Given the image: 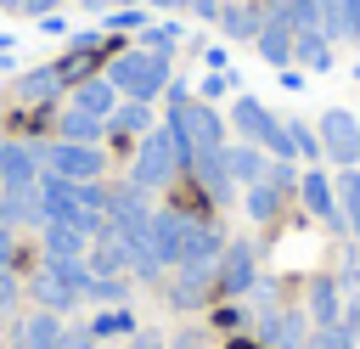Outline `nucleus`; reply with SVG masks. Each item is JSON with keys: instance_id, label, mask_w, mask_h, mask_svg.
<instances>
[{"instance_id": "obj_1", "label": "nucleus", "mask_w": 360, "mask_h": 349, "mask_svg": "<svg viewBox=\"0 0 360 349\" xmlns=\"http://www.w3.org/2000/svg\"><path fill=\"white\" fill-rule=\"evenodd\" d=\"M112 90H124L129 101H152L158 90H169V56H152V51H124L112 68H107Z\"/></svg>"}, {"instance_id": "obj_2", "label": "nucleus", "mask_w": 360, "mask_h": 349, "mask_svg": "<svg viewBox=\"0 0 360 349\" xmlns=\"http://www.w3.org/2000/svg\"><path fill=\"white\" fill-rule=\"evenodd\" d=\"M315 135H321V158H332L338 169L360 163V118L349 107H326L321 124H315Z\"/></svg>"}, {"instance_id": "obj_3", "label": "nucleus", "mask_w": 360, "mask_h": 349, "mask_svg": "<svg viewBox=\"0 0 360 349\" xmlns=\"http://www.w3.org/2000/svg\"><path fill=\"white\" fill-rule=\"evenodd\" d=\"M174 174V146H169V129H146L141 146H135V169H129V186L135 191H158L169 186Z\"/></svg>"}, {"instance_id": "obj_4", "label": "nucleus", "mask_w": 360, "mask_h": 349, "mask_svg": "<svg viewBox=\"0 0 360 349\" xmlns=\"http://www.w3.org/2000/svg\"><path fill=\"white\" fill-rule=\"evenodd\" d=\"M169 129L186 135L191 152H214V146H225V124H219V113H214L208 101H180V107H169Z\"/></svg>"}, {"instance_id": "obj_5", "label": "nucleus", "mask_w": 360, "mask_h": 349, "mask_svg": "<svg viewBox=\"0 0 360 349\" xmlns=\"http://www.w3.org/2000/svg\"><path fill=\"white\" fill-rule=\"evenodd\" d=\"M39 169H51L62 180H96L101 174V152L84 146V141H56V146H39Z\"/></svg>"}, {"instance_id": "obj_6", "label": "nucleus", "mask_w": 360, "mask_h": 349, "mask_svg": "<svg viewBox=\"0 0 360 349\" xmlns=\"http://www.w3.org/2000/svg\"><path fill=\"white\" fill-rule=\"evenodd\" d=\"M253 281H259V248H253V242H225L214 287H219L225 298H242V293H253Z\"/></svg>"}, {"instance_id": "obj_7", "label": "nucleus", "mask_w": 360, "mask_h": 349, "mask_svg": "<svg viewBox=\"0 0 360 349\" xmlns=\"http://www.w3.org/2000/svg\"><path fill=\"white\" fill-rule=\"evenodd\" d=\"M259 343L264 349H304L309 343V315L304 310H270V315H259Z\"/></svg>"}, {"instance_id": "obj_8", "label": "nucleus", "mask_w": 360, "mask_h": 349, "mask_svg": "<svg viewBox=\"0 0 360 349\" xmlns=\"http://www.w3.org/2000/svg\"><path fill=\"white\" fill-rule=\"evenodd\" d=\"M186 231H191V214H180V208H152V253L163 259V265H180V248H186Z\"/></svg>"}, {"instance_id": "obj_9", "label": "nucleus", "mask_w": 360, "mask_h": 349, "mask_svg": "<svg viewBox=\"0 0 360 349\" xmlns=\"http://www.w3.org/2000/svg\"><path fill=\"white\" fill-rule=\"evenodd\" d=\"M0 180H6V191H28V186H39V146L6 141V152H0Z\"/></svg>"}, {"instance_id": "obj_10", "label": "nucleus", "mask_w": 360, "mask_h": 349, "mask_svg": "<svg viewBox=\"0 0 360 349\" xmlns=\"http://www.w3.org/2000/svg\"><path fill=\"white\" fill-rule=\"evenodd\" d=\"M298 197H304V208H309L315 220H326V225H349V220H343V208H338V186H332L321 169L298 174Z\"/></svg>"}, {"instance_id": "obj_11", "label": "nucleus", "mask_w": 360, "mask_h": 349, "mask_svg": "<svg viewBox=\"0 0 360 349\" xmlns=\"http://www.w3.org/2000/svg\"><path fill=\"white\" fill-rule=\"evenodd\" d=\"M214 276H219V265H180V276L169 281V304H174V310H197V304L208 298Z\"/></svg>"}, {"instance_id": "obj_12", "label": "nucleus", "mask_w": 360, "mask_h": 349, "mask_svg": "<svg viewBox=\"0 0 360 349\" xmlns=\"http://www.w3.org/2000/svg\"><path fill=\"white\" fill-rule=\"evenodd\" d=\"M39 242H45V259H84V248H90V236L79 225H62V220H45Z\"/></svg>"}, {"instance_id": "obj_13", "label": "nucleus", "mask_w": 360, "mask_h": 349, "mask_svg": "<svg viewBox=\"0 0 360 349\" xmlns=\"http://www.w3.org/2000/svg\"><path fill=\"white\" fill-rule=\"evenodd\" d=\"M219 253H225V236H219L214 225L191 220V231H186V248H180V265H219Z\"/></svg>"}, {"instance_id": "obj_14", "label": "nucleus", "mask_w": 360, "mask_h": 349, "mask_svg": "<svg viewBox=\"0 0 360 349\" xmlns=\"http://www.w3.org/2000/svg\"><path fill=\"white\" fill-rule=\"evenodd\" d=\"M321 34L326 39H360V0H321Z\"/></svg>"}, {"instance_id": "obj_15", "label": "nucleus", "mask_w": 360, "mask_h": 349, "mask_svg": "<svg viewBox=\"0 0 360 349\" xmlns=\"http://www.w3.org/2000/svg\"><path fill=\"white\" fill-rule=\"evenodd\" d=\"M309 321L315 326H338L343 321V293H338L332 276H315L309 281Z\"/></svg>"}, {"instance_id": "obj_16", "label": "nucleus", "mask_w": 360, "mask_h": 349, "mask_svg": "<svg viewBox=\"0 0 360 349\" xmlns=\"http://www.w3.org/2000/svg\"><path fill=\"white\" fill-rule=\"evenodd\" d=\"M17 349H62V321L51 310H34L17 332Z\"/></svg>"}, {"instance_id": "obj_17", "label": "nucleus", "mask_w": 360, "mask_h": 349, "mask_svg": "<svg viewBox=\"0 0 360 349\" xmlns=\"http://www.w3.org/2000/svg\"><path fill=\"white\" fill-rule=\"evenodd\" d=\"M0 220L17 231V225H45V214H39V191L28 186V191H0Z\"/></svg>"}, {"instance_id": "obj_18", "label": "nucleus", "mask_w": 360, "mask_h": 349, "mask_svg": "<svg viewBox=\"0 0 360 349\" xmlns=\"http://www.w3.org/2000/svg\"><path fill=\"white\" fill-rule=\"evenodd\" d=\"M259 56H264L270 68H287V62H292V28L276 23V17H264V28H259Z\"/></svg>"}, {"instance_id": "obj_19", "label": "nucleus", "mask_w": 360, "mask_h": 349, "mask_svg": "<svg viewBox=\"0 0 360 349\" xmlns=\"http://www.w3.org/2000/svg\"><path fill=\"white\" fill-rule=\"evenodd\" d=\"M73 107H79V113H90V118H107V113L118 107V90H112V79H84V84L73 90Z\"/></svg>"}, {"instance_id": "obj_20", "label": "nucleus", "mask_w": 360, "mask_h": 349, "mask_svg": "<svg viewBox=\"0 0 360 349\" xmlns=\"http://www.w3.org/2000/svg\"><path fill=\"white\" fill-rule=\"evenodd\" d=\"M225 169H231V180H236V186H259L270 163H264V152H259V146H225Z\"/></svg>"}, {"instance_id": "obj_21", "label": "nucleus", "mask_w": 360, "mask_h": 349, "mask_svg": "<svg viewBox=\"0 0 360 349\" xmlns=\"http://www.w3.org/2000/svg\"><path fill=\"white\" fill-rule=\"evenodd\" d=\"M219 28L231 34V39H259V28H264V17L253 11V6H219Z\"/></svg>"}, {"instance_id": "obj_22", "label": "nucleus", "mask_w": 360, "mask_h": 349, "mask_svg": "<svg viewBox=\"0 0 360 349\" xmlns=\"http://www.w3.org/2000/svg\"><path fill=\"white\" fill-rule=\"evenodd\" d=\"M292 56H298L304 68L326 73V68H332V39H326V34H315V28H309V34H292Z\"/></svg>"}, {"instance_id": "obj_23", "label": "nucleus", "mask_w": 360, "mask_h": 349, "mask_svg": "<svg viewBox=\"0 0 360 349\" xmlns=\"http://www.w3.org/2000/svg\"><path fill=\"white\" fill-rule=\"evenodd\" d=\"M107 129H112V135H146V129H152V107H146V101H124V107L107 113Z\"/></svg>"}, {"instance_id": "obj_24", "label": "nucleus", "mask_w": 360, "mask_h": 349, "mask_svg": "<svg viewBox=\"0 0 360 349\" xmlns=\"http://www.w3.org/2000/svg\"><path fill=\"white\" fill-rule=\"evenodd\" d=\"M56 90H62V73H56V68H34V73L17 79V96H22V101H51Z\"/></svg>"}, {"instance_id": "obj_25", "label": "nucleus", "mask_w": 360, "mask_h": 349, "mask_svg": "<svg viewBox=\"0 0 360 349\" xmlns=\"http://www.w3.org/2000/svg\"><path fill=\"white\" fill-rule=\"evenodd\" d=\"M107 135V118H90V113H62V141H84V146H96Z\"/></svg>"}, {"instance_id": "obj_26", "label": "nucleus", "mask_w": 360, "mask_h": 349, "mask_svg": "<svg viewBox=\"0 0 360 349\" xmlns=\"http://www.w3.org/2000/svg\"><path fill=\"white\" fill-rule=\"evenodd\" d=\"M332 186H338V208H343L349 231L360 236V169H343V174H338Z\"/></svg>"}, {"instance_id": "obj_27", "label": "nucleus", "mask_w": 360, "mask_h": 349, "mask_svg": "<svg viewBox=\"0 0 360 349\" xmlns=\"http://www.w3.org/2000/svg\"><path fill=\"white\" fill-rule=\"evenodd\" d=\"M129 332H135V315H129L124 304H112V310L90 315V338H129Z\"/></svg>"}, {"instance_id": "obj_28", "label": "nucleus", "mask_w": 360, "mask_h": 349, "mask_svg": "<svg viewBox=\"0 0 360 349\" xmlns=\"http://www.w3.org/2000/svg\"><path fill=\"white\" fill-rule=\"evenodd\" d=\"M231 124H236V129H242L248 141H259V135H264V124H270V113H264V107H259L253 96H242V101L231 107Z\"/></svg>"}, {"instance_id": "obj_29", "label": "nucleus", "mask_w": 360, "mask_h": 349, "mask_svg": "<svg viewBox=\"0 0 360 349\" xmlns=\"http://www.w3.org/2000/svg\"><path fill=\"white\" fill-rule=\"evenodd\" d=\"M276 208H281V191L270 186V180H259V186H248V214L264 225V220H276Z\"/></svg>"}, {"instance_id": "obj_30", "label": "nucleus", "mask_w": 360, "mask_h": 349, "mask_svg": "<svg viewBox=\"0 0 360 349\" xmlns=\"http://www.w3.org/2000/svg\"><path fill=\"white\" fill-rule=\"evenodd\" d=\"M84 298H90V304H124L129 287H124V276H90V281H84Z\"/></svg>"}, {"instance_id": "obj_31", "label": "nucleus", "mask_w": 360, "mask_h": 349, "mask_svg": "<svg viewBox=\"0 0 360 349\" xmlns=\"http://www.w3.org/2000/svg\"><path fill=\"white\" fill-rule=\"evenodd\" d=\"M259 146H264L270 158H298V152H292V135H287V124H281V118H270V124H264Z\"/></svg>"}, {"instance_id": "obj_32", "label": "nucleus", "mask_w": 360, "mask_h": 349, "mask_svg": "<svg viewBox=\"0 0 360 349\" xmlns=\"http://www.w3.org/2000/svg\"><path fill=\"white\" fill-rule=\"evenodd\" d=\"M174 39H180V23H163V28H141V45H146L152 56H169V51H174Z\"/></svg>"}, {"instance_id": "obj_33", "label": "nucleus", "mask_w": 360, "mask_h": 349, "mask_svg": "<svg viewBox=\"0 0 360 349\" xmlns=\"http://www.w3.org/2000/svg\"><path fill=\"white\" fill-rule=\"evenodd\" d=\"M287 135H292V152L298 158H321V135L309 124H287Z\"/></svg>"}, {"instance_id": "obj_34", "label": "nucleus", "mask_w": 360, "mask_h": 349, "mask_svg": "<svg viewBox=\"0 0 360 349\" xmlns=\"http://www.w3.org/2000/svg\"><path fill=\"white\" fill-rule=\"evenodd\" d=\"M309 349H354V338L343 326H315L309 332Z\"/></svg>"}, {"instance_id": "obj_35", "label": "nucleus", "mask_w": 360, "mask_h": 349, "mask_svg": "<svg viewBox=\"0 0 360 349\" xmlns=\"http://www.w3.org/2000/svg\"><path fill=\"white\" fill-rule=\"evenodd\" d=\"M107 28H135V34H141V28H146V11H141V6H118V11L107 17Z\"/></svg>"}, {"instance_id": "obj_36", "label": "nucleus", "mask_w": 360, "mask_h": 349, "mask_svg": "<svg viewBox=\"0 0 360 349\" xmlns=\"http://www.w3.org/2000/svg\"><path fill=\"white\" fill-rule=\"evenodd\" d=\"M62 349H96L90 326H62Z\"/></svg>"}, {"instance_id": "obj_37", "label": "nucleus", "mask_w": 360, "mask_h": 349, "mask_svg": "<svg viewBox=\"0 0 360 349\" xmlns=\"http://www.w3.org/2000/svg\"><path fill=\"white\" fill-rule=\"evenodd\" d=\"M169 349H208V332L186 326V332H174V343H169Z\"/></svg>"}, {"instance_id": "obj_38", "label": "nucleus", "mask_w": 360, "mask_h": 349, "mask_svg": "<svg viewBox=\"0 0 360 349\" xmlns=\"http://www.w3.org/2000/svg\"><path fill=\"white\" fill-rule=\"evenodd\" d=\"M11 253H17V231H11L6 220H0V270L11 265Z\"/></svg>"}, {"instance_id": "obj_39", "label": "nucleus", "mask_w": 360, "mask_h": 349, "mask_svg": "<svg viewBox=\"0 0 360 349\" xmlns=\"http://www.w3.org/2000/svg\"><path fill=\"white\" fill-rule=\"evenodd\" d=\"M11 304H17V281H11V276H6V270H0V315H6V310H11Z\"/></svg>"}, {"instance_id": "obj_40", "label": "nucleus", "mask_w": 360, "mask_h": 349, "mask_svg": "<svg viewBox=\"0 0 360 349\" xmlns=\"http://www.w3.org/2000/svg\"><path fill=\"white\" fill-rule=\"evenodd\" d=\"M225 84H231V73H208L202 79V96H225Z\"/></svg>"}, {"instance_id": "obj_41", "label": "nucleus", "mask_w": 360, "mask_h": 349, "mask_svg": "<svg viewBox=\"0 0 360 349\" xmlns=\"http://www.w3.org/2000/svg\"><path fill=\"white\" fill-rule=\"evenodd\" d=\"M197 17H208V23H219V0H186Z\"/></svg>"}, {"instance_id": "obj_42", "label": "nucleus", "mask_w": 360, "mask_h": 349, "mask_svg": "<svg viewBox=\"0 0 360 349\" xmlns=\"http://www.w3.org/2000/svg\"><path fill=\"white\" fill-rule=\"evenodd\" d=\"M129 349H163L158 332H129Z\"/></svg>"}, {"instance_id": "obj_43", "label": "nucleus", "mask_w": 360, "mask_h": 349, "mask_svg": "<svg viewBox=\"0 0 360 349\" xmlns=\"http://www.w3.org/2000/svg\"><path fill=\"white\" fill-rule=\"evenodd\" d=\"M349 281H354V304H360V253H354V265H349Z\"/></svg>"}, {"instance_id": "obj_44", "label": "nucleus", "mask_w": 360, "mask_h": 349, "mask_svg": "<svg viewBox=\"0 0 360 349\" xmlns=\"http://www.w3.org/2000/svg\"><path fill=\"white\" fill-rule=\"evenodd\" d=\"M56 6H62V0H34L28 11H34V17H45V11H56Z\"/></svg>"}, {"instance_id": "obj_45", "label": "nucleus", "mask_w": 360, "mask_h": 349, "mask_svg": "<svg viewBox=\"0 0 360 349\" xmlns=\"http://www.w3.org/2000/svg\"><path fill=\"white\" fill-rule=\"evenodd\" d=\"M34 0H0V11H28Z\"/></svg>"}, {"instance_id": "obj_46", "label": "nucleus", "mask_w": 360, "mask_h": 349, "mask_svg": "<svg viewBox=\"0 0 360 349\" xmlns=\"http://www.w3.org/2000/svg\"><path fill=\"white\" fill-rule=\"evenodd\" d=\"M152 6H186V0H152Z\"/></svg>"}, {"instance_id": "obj_47", "label": "nucleus", "mask_w": 360, "mask_h": 349, "mask_svg": "<svg viewBox=\"0 0 360 349\" xmlns=\"http://www.w3.org/2000/svg\"><path fill=\"white\" fill-rule=\"evenodd\" d=\"M118 6H141V0H118Z\"/></svg>"}, {"instance_id": "obj_48", "label": "nucleus", "mask_w": 360, "mask_h": 349, "mask_svg": "<svg viewBox=\"0 0 360 349\" xmlns=\"http://www.w3.org/2000/svg\"><path fill=\"white\" fill-rule=\"evenodd\" d=\"M304 349H309V343H304Z\"/></svg>"}]
</instances>
